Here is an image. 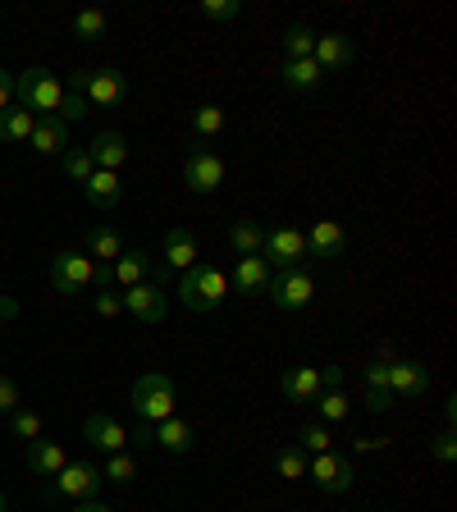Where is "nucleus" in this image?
Wrapping results in <instances>:
<instances>
[{"label": "nucleus", "mask_w": 457, "mask_h": 512, "mask_svg": "<svg viewBox=\"0 0 457 512\" xmlns=\"http://www.w3.org/2000/svg\"><path fill=\"white\" fill-rule=\"evenodd\" d=\"M106 28H110V19L101 10H83L74 19V37H78V42H96V37H106Z\"/></svg>", "instance_id": "nucleus-32"}, {"label": "nucleus", "mask_w": 457, "mask_h": 512, "mask_svg": "<svg viewBox=\"0 0 457 512\" xmlns=\"http://www.w3.org/2000/svg\"><path fill=\"white\" fill-rule=\"evenodd\" d=\"M311 51H316V32L307 23H293L284 32V60H311Z\"/></svg>", "instance_id": "nucleus-29"}, {"label": "nucleus", "mask_w": 457, "mask_h": 512, "mask_svg": "<svg viewBox=\"0 0 457 512\" xmlns=\"http://www.w3.org/2000/svg\"><path fill=\"white\" fill-rule=\"evenodd\" d=\"M14 101L37 119H55L60 115V101H64V83L51 69H42V64H37V69H23V74H14Z\"/></svg>", "instance_id": "nucleus-1"}, {"label": "nucleus", "mask_w": 457, "mask_h": 512, "mask_svg": "<svg viewBox=\"0 0 457 512\" xmlns=\"http://www.w3.org/2000/svg\"><path fill=\"white\" fill-rule=\"evenodd\" d=\"M311 60L320 64V74H325V69H330V74L348 69V64L357 60V51H352V37H343V32H325V37H316V51H311Z\"/></svg>", "instance_id": "nucleus-15"}, {"label": "nucleus", "mask_w": 457, "mask_h": 512, "mask_svg": "<svg viewBox=\"0 0 457 512\" xmlns=\"http://www.w3.org/2000/svg\"><path fill=\"white\" fill-rule=\"evenodd\" d=\"M348 247V234H343L339 220H316L307 234V256H320V261H334Z\"/></svg>", "instance_id": "nucleus-17"}, {"label": "nucleus", "mask_w": 457, "mask_h": 512, "mask_svg": "<svg viewBox=\"0 0 457 512\" xmlns=\"http://www.w3.org/2000/svg\"><path fill=\"white\" fill-rule=\"evenodd\" d=\"M266 293L279 311H302L311 298H316V279H311L307 266H298V270H284V275H270Z\"/></svg>", "instance_id": "nucleus-7"}, {"label": "nucleus", "mask_w": 457, "mask_h": 512, "mask_svg": "<svg viewBox=\"0 0 457 512\" xmlns=\"http://www.w3.org/2000/svg\"><path fill=\"white\" fill-rule=\"evenodd\" d=\"M261 243H266V229L256 220H238L234 229H229V247H234L238 256H261Z\"/></svg>", "instance_id": "nucleus-27"}, {"label": "nucleus", "mask_w": 457, "mask_h": 512, "mask_svg": "<svg viewBox=\"0 0 457 512\" xmlns=\"http://www.w3.org/2000/svg\"><path fill=\"white\" fill-rule=\"evenodd\" d=\"M202 14L211 23H229V19L243 14V5H238V0H202Z\"/></svg>", "instance_id": "nucleus-39"}, {"label": "nucleus", "mask_w": 457, "mask_h": 512, "mask_svg": "<svg viewBox=\"0 0 457 512\" xmlns=\"http://www.w3.org/2000/svg\"><path fill=\"white\" fill-rule=\"evenodd\" d=\"M92 115V106H87V96L83 92H69V87H64V101H60V124H78V119H87Z\"/></svg>", "instance_id": "nucleus-36"}, {"label": "nucleus", "mask_w": 457, "mask_h": 512, "mask_svg": "<svg viewBox=\"0 0 457 512\" xmlns=\"http://www.w3.org/2000/svg\"><path fill=\"white\" fill-rule=\"evenodd\" d=\"M270 275L275 270L261 261V256H238V266H234V275H229V293H266L270 288Z\"/></svg>", "instance_id": "nucleus-16"}, {"label": "nucleus", "mask_w": 457, "mask_h": 512, "mask_svg": "<svg viewBox=\"0 0 457 512\" xmlns=\"http://www.w3.org/2000/svg\"><path fill=\"white\" fill-rule=\"evenodd\" d=\"M83 439L92 448H101V453H124L128 448V426L124 421H115L110 412H92L83 421Z\"/></svg>", "instance_id": "nucleus-11"}, {"label": "nucleus", "mask_w": 457, "mask_h": 512, "mask_svg": "<svg viewBox=\"0 0 457 512\" xmlns=\"http://www.w3.org/2000/svg\"><path fill=\"white\" fill-rule=\"evenodd\" d=\"M0 512H10V503H5V494H0Z\"/></svg>", "instance_id": "nucleus-52"}, {"label": "nucleus", "mask_w": 457, "mask_h": 512, "mask_svg": "<svg viewBox=\"0 0 457 512\" xmlns=\"http://www.w3.org/2000/svg\"><path fill=\"white\" fill-rule=\"evenodd\" d=\"M453 439H457L453 430H444V435L435 439V458H439V462H453V458H457V444H453Z\"/></svg>", "instance_id": "nucleus-43"}, {"label": "nucleus", "mask_w": 457, "mask_h": 512, "mask_svg": "<svg viewBox=\"0 0 457 512\" xmlns=\"http://www.w3.org/2000/svg\"><path fill=\"white\" fill-rule=\"evenodd\" d=\"M32 128H37V115H28L23 106L0 110V142H28Z\"/></svg>", "instance_id": "nucleus-26"}, {"label": "nucleus", "mask_w": 457, "mask_h": 512, "mask_svg": "<svg viewBox=\"0 0 457 512\" xmlns=\"http://www.w3.org/2000/svg\"><path fill=\"white\" fill-rule=\"evenodd\" d=\"M284 398L288 403H316L320 398V371L316 366H293L284 375Z\"/></svg>", "instance_id": "nucleus-20"}, {"label": "nucleus", "mask_w": 457, "mask_h": 512, "mask_svg": "<svg viewBox=\"0 0 457 512\" xmlns=\"http://www.w3.org/2000/svg\"><path fill=\"white\" fill-rule=\"evenodd\" d=\"M133 412H138V421H147V426L170 421L174 416V380L170 375L165 371L138 375V384H133Z\"/></svg>", "instance_id": "nucleus-3"}, {"label": "nucleus", "mask_w": 457, "mask_h": 512, "mask_svg": "<svg viewBox=\"0 0 457 512\" xmlns=\"http://www.w3.org/2000/svg\"><path fill=\"white\" fill-rule=\"evenodd\" d=\"M28 142H32V151H42V156H60V151L69 147V124H60V119H37Z\"/></svg>", "instance_id": "nucleus-23"}, {"label": "nucleus", "mask_w": 457, "mask_h": 512, "mask_svg": "<svg viewBox=\"0 0 457 512\" xmlns=\"http://www.w3.org/2000/svg\"><path fill=\"white\" fill-rule=\"evenodd\" d=\"M183 183H188L192 192H215L224 183V160L215 156V151H192V156L183 160Z\"/></svg>", "instance_id": "nucleus-13"}, {"label": "nucleus", "mask_w": 457, "mask_h": 512, "mask_svg": "<svg viewBox=\"0 0 457 512\" xmlns=\"http://www.w3.org/2000/svg\"><path fill=\"white\" fill-rule=\"evenodd\" d=\"M69 92H83L87 106H124L128 101V78L119 69H83V74L69 78Z\"/></svg>", "instance_id": "nucleus-5"}, {"label": "nucleus", "mask_w": 457, "mask_h": 512, "mask_svg": "<svg viewBox=\"0 0 457 512\" xmlns=\"http://www.w3.org/2000/svg\"><path fill=\"white\" fill-rule=\"evenodd\" d=\"M119 298H124L128 316L142 320V325H160L165 311H170V298H165V288L160 284H133V288H124Z\"/></svg>", "instance_id": "nucleus-10"}, {"label": "nucleus", "mask_w": 457, "mask_h": 512, "mask_svg": "<svg viewBox=\"0 0 457 512\" xmlns=\"http://www.w3.org/2000/svg\"><path fill=\"white\" fill-rule=\"evenodd\" d=\"M389 394L403 398V403L426 398L430 394V366H421V362H394V366H389Z\"/></svg>", "instance_id": "nucleus-12"}, {"label": "nucleus", "mask_w": 457, "mask_h": 512, "mask_svg": "<svg viewBox=\"0 0 457 512\" xmlns=\"http://www.w3.org/2000/svg\"><path fill=\"white\" fill-rule=\"evenodd\" d=\"M156 444L165 448V453H192V444H197V435H192L188 421H179V416H170V421H160L156 426Z\"/></svg>", "instance_id": "nucleus-25"}, {"label": "nucleus", "mask_w": 457, "mask_h": 512, "mask_svg": "<svg viewBox=\"0 0 457 512\" xmlns=\"http://www.w3.org/2000/svg\"><path fill=\"white\" fill-rule=\"evenodd\" d=\"M110 270H115V284L119 288H133V284H147L151 261H147V252H142V247H124V256H119Z\"/></svg>", "instance_id": "nucleus-24"}, {"label": "nucleus", "mask_w": 457, "mask_h": 512, "mask_svg": "<svg viewBox=\"0 0 457 512\" xmlns=\"http://www.w3.org/2000/svg\"><path fill=\"white\" fill-rule=\"evenodd\" d=\"M14 106V74L10 69H0V110Z\"/></svg>", "instance_id": "nucleus-46"}, {"label": "nucleus", "mask_w": 457, "mask_h": 512, "mask_svg": "<svg viewBox=\"0 0 457 512\" xmlns=\"http://www.w3.org/2000/svg\"><path fill=\"white\" fill-rule=\"evenodd\" d=\"M389 366L394 362H371L366 366V389H389Z\"/></svg>", "instance_id": "nucleus-42"}, {"label": "nucleus", "mask_w": 457, "mask_h": 512, "mask_svg": "<svg viewBox=\"0 0 457 512\" xmlns=\"http://www.w3.org/2000/svg\"><path fill=\"white\" fill-rule=\"evenodd\" d=\"M74 512H115V508H110V503H101V499H83Z\"/></svg>", "instance_id": "nucleus-50"}, {"label": "nucleus", "mask_w": 457, "mask_h": 512, "mask_svg": "<svg viewBox=\"0 0 457 512\" xmlns=\"http://www.w3.org/2000/svg\"><path fill=\"white\" fill-rule=\"evenodd\" d=\"M128 444L151 448V444H156V426H147V421H138V430H128Z\"/></svg>", "instance_id": "nucleus-44"}, {"label": "nucleus", "mask_w": 457, "mask_h": 512, "mask_svg": "<svg viewBox=\"0 0 457 512\" xmlns=\"http://www.w3.org/2000/svg\"><path fill=\"white\" fill-rule=\"evenodd\" d=\"M101 476H106L110 485H128V480L138 476V458H133L128 448H124V453H110V462L101 467Z\"/></svg>", "instance_id": "nucleus-31"}, {"label": "nucleus", "mask_w": 457, "mask_h": 512, "mask_svg": "<svg viewBox=\"0 0 457 512\" xmlns=\"http://www.w3.org/2000/svg\"><path fill=\"white\" fill-rule=\"evenodd\" d=\"M0 320H19V302H14V298H0Z\"/></svg>", "instance_id": "nucleus-49"}, {"label": "nucleus", "mask_w": 457, "mask_h": 512, "mask_svg": "<svg viewBox=\"0 0 457 512\" xmlns=\"http://www.w3.org/2000/svg\"><path fill=\"white\" fill-rule=\"evenodd\" d=\"M307 476L316 480L325 494H343L352 490V480H357V467H352V458H343V453H316V458H307Z\"/></svg>", "instance_id": "nucleus-8"}, {"label": "nucleus", "mask_w": 457, "mask_h": 512, "mask_svg": "<svg viewBox=\"0 0 457 512\" xmlns=\"http://www.w3.org/2000/svg\"><path fill=\"white\" fill-rule=\"evenodd\" d=\"M92 170L96 165H92V156H87V147L83 151H64V174H69L74 183H87L92 179Z\"/></svg>", "instance_id": "nucleus-38"}, {"label": "nucleus", "mask_w": 457, "mask_h": 512, "mask_svg": "<svg viewBox=\"0 0 457 512\" xmlns=\"http://www.w3.org/2000/svg\"><path fill=\"white\" fill-rule=\"evenodd\" d=\"M320 384L325 389H343V366H320Z\"/></svg>", "instance_id": "nucleus-47"}, {"label": "nucleus", "mask_w": 457, "mask_h": 512, "mask_svg": "<svg viewBox=\"0 0 457 512\" xmlns=\"http://www.w3.org/2000/svg\"><path fill=\"white\" fill-rule=\"evenodd\" d=\"M330 444H334L330 430L316 426V421H307V426L298 430V448H302V453H311V458H316V453H330Z\"/></svg>", "instance_id": "nucleus-34"}, {"label": "nucleus", "mask_w": 457, "mask_h": 512, "mask_svg": "<svg viewBox=\"0 0 457 512\" xmlns=\"http://www.w3.org/2000/svg\"><path fill=\"white\" fill-rule=\"evenodd\" d=\"M92 275H96V261L87 252H60L51 261V284L60 293H83L92 288Z\"/></svg>", "instance_id": "nucleus-9"}, {"label": "nucleus", "mask_w": 457, "mask_h": 512, "mask_svg": "<svg viewBox=\"0 0 457 512\" xmlns=\"http://www.w3.org/2000/svg\"><path fill=\"white\" fill-rule=\"evenodd\" d=\"M87 256H101V266H115L119 256H124V238H119V229H110V224H92V229H87Z\"/></svg>", "instance_id": "nucleus-21"}, {"label": "nucleus", "mask_w": 457, "mask_h": 512, "mask_svg": "<svg viewBox=\"0 0 457 512\" xmlns=\"http://www.w3.org/2000/svg\"><path fill=\"white\" fill-rule=\"evenodd\" d=\"M0 334H5V320H0Z\"/></svg>", "instance_id": "nucleus-53"}, {"label": "nucleus", "mask_w": 457, "mask_h": 512, "mask_svg": "<svg viewBox=\"0 0 457 512\" xmlns=\"http://www.w3.org/2000/svg\"><path fill=\"white\" fill-rule=\"evenodd\" d=\"M444 421H448V430H453V421H457V398H448V403H444Z\"/></svg>", "instance_id": "nucleus-51"}, {"label": "nucleus", "mask_w": 457, "mask_h": 512, "mask_svg": "<svg viewBox=\"0 0 457 512\" xmlns=\"http://www.w3.org/2000/svg\"><path fill=\"white\" fill-rule=\"evenodd\" d=\"M87 156H92L96 170L119 174V170L128 165V142H124V133H96L92 147H87Z\"/></svg>", "instance_id": "nucleus-18"}, {"label": "nucleus", "mask_w": 457, "mask_h": 512, "mask_svg": "<svg viewBox=\"0 0 457 512\" xmlns=\"http://www.w3.org/2000/svg\"><path fill=\"white\" fill-rule=\"evenodd\" d=\"M92 284H96V288H101V293H106V288H115V270H110V266H96Z\"/></svg>", "instance_id": "nucleus-48"}, {"label": "nucleus", "mask_w": 457, "mask_h": 512, "mask_svg": "<svg viewBox=\"0 0 457 512\" xmlns=\"http://www.w3.org/2000/svg\"><path fill=\"white\" fill-rule=\"evenodd\" d=\"M220 128H224V110L215 106V101H211V106H202V110H197V115H192V133H197V142L215 138Z\"/></svg>", "instance_id": "nucleus-33"}, {"label": "nucleus", "mask_w": 457, "mask_h": 512, "mask_svg": "<svg viewBox=\"0 0 457 512\" xmlns=\"http://www.w3.org/2000/svg\"><path fill=\"white\" fill-rule=\"evenodd\" d=\"M0 298H5V293H0Z\"/></svg>", "instance_id": "nucleus-54"}, {"label": "nucleus", "mask_w": 457, "mask_h": 512, "mask_svg": "<svg viewBox=\"0 0 457 512\" xmlns=\"http://www.w3.org/2000/svg\"><path fill=\"white\" fill-rule=\"evenodd\" d=\"M320 416H325V421H348L352 398L343 394V389H325V394H320Z\"/></svg>", "instance_id": "nucleus-35"}, {"label": "nucleus", "mask_w": 457, "mask_h": 512, "mask_svg": "<svg viewBox=\"0 0 457 512\" xmlns=\"http://www.w3.org/2000/svg\"><path fill=\"white\" fill-rule=\"evenodd\" d=\"M10 430H14V439H42V416L37 412H28V407H19V412L10 416Z\"/></svg>", "instance_id": "nucleus-37"}, {"label": "nucleus", "mask_w": 457, "mask_h": 512, "mask_svg": "<svg viewBox=\"0 0 457 512\" xmlns=\"http://www.w3.org/2000/svg\"><path fill=\"white\" fill-rule=\"evenodd\" d=\"M64 448L60 444H51V439H32L28 444V467H32V476H60L64 471Z\"/></svg>", "instance_id": "nucleus-22"}, {"label": "nucleus", "mask_w": 457, "mask_h": 512, "mask_svg": "<svg viewBox=\"0 0 457 512\" xmlns=\"http://www.w3.org/2000/svg\"><path fill=\"white\" fill-rule=\"evenodd\" d=\"M261 261H266L275 275L284 270H298L307 261V234L302 229H266V243H261Z\"/></svg>", "instance_id": "nucleus-6"}, {"label": "nucleus", "mask_w": 457, "mask_h": 512, "mask_svg": "<svg viewBox=\"0 0 457 512\" xmlns=\"http://www.w3.org/2000/svg\"><path fill=\"white\" fill-rule=\"evenodd\" d=\"M96 316L101 320H115V316H124V298H119V293H96Z\"/></svg>", "instance_id": "nucleus-41"}, {"label": "nucleus", "mask_w": 457, "mask_h": 512, "mask_svg": "<svg viewBox=\"0 0 457 512\" xmlns=\"http://www.w3.org/2000/svg\"><path fill=\"white\" fill-rule=\"evenodd\" d=\"M179 298L188 311H220L224 298H229V275H224L220 266L197 261L192 270L179 275Z\"/></svg>", "instance_id": "nucleus-2"}, {"label": "nucleus", "mask_w": 457, "mask_h": 512, "mask_svg": "<svg viewBox=\"0 0 457 512\" xmlns=\"http://www.w3.org/2000/svg\"><path fill=\"white\" fill-rule=\"evenodd\" d=\"M23 407V394H19V384L10 380V375H0V416H14Z\"/></svg>", "instance_id": "nucleus-40"}, {"label": "nucleus", "mask_w": 457, "mask_h": 512, "mask_svg": "<svg viewBox=\"0 0 457 512\" xmlns=\"http://www.w3.org/2000/svg\"><path fill=\"white\" fill-rule=\"evenodd\" d=\"M320 83V64L316 60H284V87L288 92H311Z\"/></svg>", "instance_id": "nucleus-28"}, {"label": "nucleus", "mask_w": 457, "mask_h": 512, "mask_svg": "<svg viewBox=\"0 0 457 512\" xmlns=\"http://www.w3.org/2000/svg\"><path fill=\"white\" fill-rule=\"evenodd\" d=\"M83 192H87V202H92V211H115V206L124 202V179L110 170H92Z\"/></svg>", "instance_id": "nucleus-19"}, {"label": "nucleus", "mask_w": 457, "mask_h": 512, "mask_svg": "<svg viewBox=\"0 0 457 512\" xmlns=\"http://www.w3.org/2000/svg\"><path fill=\"white\" fill-rule=\"evenodd\" d=\"M101 467L96 462H64L60 476H51V490H46V503H83V499H96L101 494Z\"/></svg>", "instance_id": "nucleus-4"}, {"label": "nucleus", "mask_w": 457, "mask_h": 512, "mask_svg": "<svg viewBox=\"0 0 457 512\" xmlns=\"http://www.w3.org/2000/svg\"><path fill=\"white\" fill-rule=\"evenodd\" d=\"M389 403H394L389 389H366V407H371V412H389Z\"/></svg>", "instance_id": "nucleus-45"}, {"label": "nucleus", "mask_w": 457, "mask_h": 512, "mask_svg": "<svg viewBox=\"0 0 457 512\" xmlns=\"http://www.w3.org/2000/svg\"><path fill=\"white\" fill-rule=\"evenodd\" d=\"M197 256H202L197 234H192L188 224H174L170 234H165V270H170V275H183V270L197 266Z\"/></svg>", "instance_id": "nucleus-14"}, {"label": "nucleus", "mask_w": 457, "mask_h": 512, "mask_svg": "<svg viewBox=\"0 0 457 512\" xmlns=\"http://www.w3.org/2000/svg\"><path fill=\"white\" fill-rule=\"evenodd\" d=\"M275 471H279L284 480H302V476H307V453H302L298 444L279 448V453H275Z\"/></svg>", "instance_id": "nucleus-30"}]
</instances>
